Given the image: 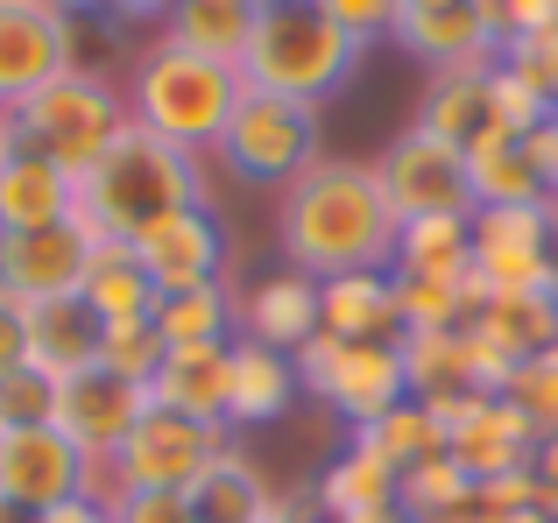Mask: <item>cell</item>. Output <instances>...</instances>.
I'll return each instance as SVG.
<instances>
[{
  "label": "cell",
  "mask_w": 558,
  "mask_h": 523,
  "mask_svg": "<svg viewBox=\"0 0 558 523\" xmlns=\"http://www.w3.org/2000/svg\"><path fill=\"white\" fill-rule=\"evenodd\" d=\"M551 227H558V192H551Z\"/></svg>",
  "instance_id": "obj_53"
},
{
  "label": "cell",
  "mask_w": 558,
  "mask_h": 523,
  "mask_svg": "<svg viewBox=\"0 0 558 523\" xmlns=\"http://www.w3.org/2000/svg\"><path fill=\"white\" fill-rule=\"evenodd\" d=\"M396 42H403V50L432 71V78H438V71H481V64H495V36L481 28L474 8L403 14V22H396Z\"/></svg>",
  "instance_id": "obj_23"
},
{
  "label": "cell",
  "mask_w": 558,
  "mask_h": 523,
  "mask_svg": "<svg viewBox=\"0 0 558 523\" xmlns=\"http://www.w3.org/2000/svg\"><path fill=\"white\" fill-rule=\"evenodd\" d=\"M318 516L332 523H361V516H396V474L381 467V460H368L361 446H347L340 460H332L326 474H318L312 488Z\"/></svg>",
  "instance_id": "obj_28"
},
{
  "label": "cell",
  "mask_w": 558,
  "mask_h": 523,
  "mask_svg": "<svg viewBox=\"0 0 558 523\" xmlns=\"http://www.w3.org/2000/svg\"><path fill=\"white\" fill-rule=\"evenodd\" d=\"M191 502V523H262V502H269V482H262V467L247 453H219L213 467L198 474V482L184 488Z\"/></svg>",
  "instance_id": "obj_29"
},
{
  "label": "cell",
  "mask_w": 558,
  "mask_h": 523,
  "mask_svg": "<svg viewBox=\"0 0 558 523\" xmlns=\"http://www.w3.org/2000/svg\"><path fill=\"white\" fill-rule=\"evenodd\" d=\"M312 523H332V516H312Z\"/></svg>",
  "instance_id": "obj_55"
},
{
  "label": "cell",
  "mask_w": 558,
  "mask_h": 523,
  "mask_svg": "<svg viewBox=\"0 0 558 523\" xmlns=\"http://www.w3.org/2000/svg\"><path fill=\"white\" fill-rule=\"evenodd\" d=\"M488 71L495 64H481V71H438L432 93H424L417 127H432L438 142H452V149H466L481 127H495V113H488Z\"/></svg>",
  "instance_id": "obj_30"
},
{
  "label": "cell",
  "mask_w": 558,
  "mask_h": 523,
  "mask_svg": "<svg viewBox=\"0 0 558 523\" xmlns=\"http://www.w3.org/2000/svg\"><path fill=\"white\" fill-rule=\"evenodd\" d=\"M466 178H474V212L481 206H551V184L537 178L523 135H509V127H481L466 142Z\"/></svg>",
  "instance_id": "obj_22"
},
{
  "label": "cell",
  "mask_w": 558,
  "mask_h": 523,
  "mask_svg": "<svg viewBox=\"0 0 558 523\" xmlns=\"http://www.w3.org/2000/svg\"><path fill=\"white\" fill-rule=\"evenodd\" d=\"M481 28L495 36V57L509 50V42L523 36H545V28H558V0H474Z\"/></svg>",
  "instance_id": "obj_39"
},
{
  "label": "cell",
  "mask_w": 558,
  "mask_h": 523,
  "mask_svg": "<svg viewBox=\"0 0 558 523\" xmlns=\"http://www.w3.org/2000/svg\"><path fill=\"white\" fill-rule=\"evenodd\" d=\"M227 368H233V340L163 346V361L149 375V403L178 411V417H198V425H227Z\"/></svg>",
  "instance_id": "obj_18"
},
{
  "label": "cell",
  "mask_w": 558,
  "mask_h": 523,
  "mask_svg": "<svg viewBox=\"0 0 558 523\" xmlns=\"http://www.w3.org/2000/svg\"><path fill=\"white\" fill-rule=\"evenodd\" d=\"M78 496H113V488H107V467H93L57 425L0 431V502H14L28 516H50Z\"/></svg>",
  "instance_id": "obj_8"
},
{
  "label": "cell",
  "mask_w": 558,
  "mask_h": 523,
  "mask_svg": "<svg viewBox=\"0 0 558 523\" xmlns=\"http://www.w3.org/2000/svg\"><path fill=\"white\" fill-rule=\"evenodd\" d=\"M78 71V22L57 0H0V113Z\"/></svg>",
  "instance_id": "obj_10"
},
{
  "label": "cell",
  "mask_w": 558,
  "mask_h": 523,
  "mask_svg": "<svg viewBox=\"0 0 558 523\" xmlns=\"http://www.w3.org/2000/svg\"><path fill=\"white\" fill-rule=\"evenodd\" d=\"M149 326H156L163 346H219V340H233V326H241V304L227 297V283H205V290L156 297Z\"/></svg>",
  "instance_id": "obj_32"
},
{
  "label": "cell",
  "mask_w": 558,
  "mask_h": 523,
  "mask_svg": "<svg viewBox=\"0 0 558 523\" xmlns=\"http://www.w3.org/2000/svg\"><path fill=\"white\" fill-rule=\"evenodd\" d=\"M466 496H474V474H466L452 453H432L410 474H396V516L403 523H446Z\"/></svg>",
  "instance_id": "obj_33"
},
{
  "label": "cell",
  "mask_w": 558,
  "mask_h": 523,
  "mask_svg": "<svg viewBox=\"0 0 558 523\" xmlns=\"http://www.w3.org/2000/svg\"><path fill=\"white\" fill-rule=\"evenodd\" d=\"M43 523H113V510H107V496H78V502H64V510H50Z\"/></svg>",
  "instance_id": "obj_47"
},
{
  "label": "cell",
  "mask_w": 558,
  "mask_h": 523,
  "mask_svg": "<svg viewBox=\"0 0 558 523\" xmlns=\"http://www.w3.org/2000/svg\"><path fill=\"white\" fill-rule=\"evenodd\" d=\"M474 496H481V510H488V516L531 510V502H537V474L531 467H523V474H495V482H474Z\"/></svg>",
  "instance_id": "obj_43"
},
{
  "label": "cell",
  "mask_w": 558,
  "mask_h": 523,
  "mask_svg": "<svg viewBox=\"0 0 558 523\" xmlns=\"http://www.w3.org/2000/svg\"><path fill=\"white\" fill-rule=\"evenodd\" d=\"M14 127H22V142L36 156H50L64 178H85V170L121 142L128 99L113 93L99 71H64L57 85H43L36 99L14 107Z\"/></svg>",
  "instance_id": "obj_5"
},
{
  "label": "cell",
  "mask_w": 558,
  "mask_h": 523,
  "mask_svg": "<svg viewBox=\"0 0 558 523\" xmlns=\"http://www.w3.org/2000/svg\"><path fill=\"white\" fill-rule=\"evenodd\" d=\"M113 523H191V502L170 488H113L107 496Z\"/></svg>",
  "instance_id": "obj_42"
},
{
  "label": "cell",
  "mask_w": 558,
  "mask_h": 523,
  "mask_svg": "<svg viewBox=\"0 0 558 523\" xmlns=\"http://www.w3.org/2000/svg\"><path fill=\"white\" fill-rule=\"evenodd\" d=\"M255 0H178L170 8V36L163 42H178V50L191 57H213V64H233L241 71V57H247V36H255Z\"/></svg>",
  "instance_id": "obj_25"
},
{
  "label": "cell",
  "mask_w": 558,
  "mask_h": 523,
  "mask_svg": "<svg viewBox=\"0 0 558 523\" xmlns=\"http://www.w3.org/2000/svg\"><path fill=\"white\" fill-rule=\"evenodd\" d=\"M502 397H509V403H517V411L537 425V439H558V340L545 346V354L517 361V375H509Z\"/></svg>",
  "instance_id": "obj_35"
},
{
  "label": "cell",
  "mask_w": 558,
  "mask_h": 523,
  "mask_svg": "<svg viewBox=\"0 0 558 523\" xmlns=\"http://www.w3.org/2000/svg\"><path fill=\"white\" fill-rule=\"evenodd\" d=\"M85 304H93L99 326H135V318H156V283L149 269L135 262L128 241H107V248H93V269H85Z\"/></svg>",
  "instance_id": "obj_27"
},
{
  "label": "cell",
  "mask_w": 558,
  "mask_h": 523,
  "mask_svg": "<svg viewBox=\"0 0 558 523\" xmlns=\"http://www.w3.org/2000/svg\"><path fill=\"white\" fill-rule=\"evenodd\" d=\"M71 212H78V178L36 156L14 113H0V234H50L71 227Z\"/></svg>",
  "instance_id": "obj_15"
},
{
  "label": "cell",
  "mask_w": 558,
  "mask_h": 523,
  "mask_svg": "<svg viewBox=\"0 0 558 523\" xmlns=\"http://www.w3.org/2000/svg\"><path fill=\"white\" fill-rule=\"evenodd\" d=\"M298 403V368L290 354L241 340L233 332V368H227V425H276V417Z\"/></svg>",
  "instance_id": "obj_24"
},
{
  "label": "cell",
  "mask_w": 558,
  "mask_h": 523,
  "mask_svg": "<svg viewBox=\"0 0 558 523\" xmlns=\"http://www.w3.org/2000/svg\"><path fill=\"white\" fill-rule=\"evenodd\" d=\"M85 269H93V241L78 227H50V234H0V297L28 304H57L78 297Z\"/></svg>",
  "instance_id": "obj_16"
},
{
  "label": "cell",
  "mask_w": 558,
  "mask_h": 523,
  "mask_svg": "<svg viewBox=\"0 0 558 523\" xmlns=\"http://www.w3.org/2000/svg\"><path fill=\"white\" fill-rule=\"evenodd\" d=\"M0 523H43V516H28V510H14V502H0Z\"/></svg>",
  "instance_id": "obj_52"
},
{
  "label": "cell",
  "mask_w": 558,
  "mask_h": 523,
  "mask_svg": "<svg viewBox=\"0 0 558 523\" xmlns=\"http://www.w3.org/2000/svg\"><path fill=\"white\" fill-rule=\"evenodd\" d=\"M495 64H509L517 78H531L537 93H545L551 107H558V28H545V36H523V42H509V50L495 57Z\"/></svg>",
  "instance_id": "obj_41"
},
{
  "label": "cell",
  "mask_w": 558,
  "mask_h": 523,
  "mask_svg": "<svg viewBox=\"0 0 558 523\" xmlns=\"http://www.w3.org/2000/svg\"><path fill=\"white\" fill-rule=\"evenodd\" d=\"M523 149H531L537 178H545L551 192H558V107H551V121H545V127H531V135H523Z\"/></svg>",
  "instance_id": "obj_44"
},
{
  "label": "cell",
  "mask_w": 558,
  "mask_h": 523,
  "mask_svg": "<svg viewBox=\"0 0 558 523\" xmlns=\"http://www.w3.org/2000/svg\"><path fill=\"white\" fill-rule=\"evenodd\" d=\"M184 206H213V198H205V163L191 149H178V142H163V135L128 121L121 142L78 178V212H71V227H78L93 248H107V241H135L142 227H156L163 212H184Z\"/></svg>",
  "instance_id": "obj_2"
},
{
  "label": "cell",
  "mask_w": 558,
  "mask_h": 523,
  "mask_svg": "<svg viewBox=\"0 0 558 523\" xmlns=\"http://www.w3.org/2000/svg\"><path fill=\"white\" fill-rule=\"evenodd\" d=\"M22 361H28V346H22V304L0 297V375L22 368Z\"/></svg>",
  "instance_id": "obj_45"
},
{
  "label": "cell",
  "mask_w": 558,
  "mask_h": 523,
  "mask_svg": "<svg viewBox=\"0 0 558 523\" xmlns=\"http://www.w3.org/2000/svg\"><path fill=\"white\" fill-rule=\"evenodd\" d=\"M318 332H332V340H347V346L403 340V318H396V276L389 269L326 276V283H318Z\"/></svg>",
  "instance_id": "obj_19"
},
{
  "label": "cell",
  "mask_w": 558,
  "mask_h": 523,
  "mask_svg": "<svg viewBox=\"0 0 558 523\" xmlns=\"http://www.w3.org/2000/svg\"><path fill=\"white\" fill-rule=\"evenodd\" d=\"M128 248L149 269L156 297H178V290L219 283V269H227V227H219L213 206H184V212H163L156 227H142Z\"/></svg>",
  "instance_id": "obj_14"
},
{
  "label": "cell",
  "mask_w": 558,
  "mask_h": 523,
  "mask_svg": "<svg viewBox=\"0 0 558 523\" xmlns=\"http://www.w3.org/2000/svg\"><path fill=\"white\" fill-rule=\"evenodd\" d=\"M466 332L517 368V361L545 354L558 340V297H481L474 318H466Z\"/></svg>",
  "instance_id": "obj_26"
},
{
  "label": "cell",
  "mask_w": 558,
  "mask_h": 523,
  "mask_svg": "<svg viewBox=\"0 0 558 523\" xmlns=\"http://www.w3.org/2000/svg\"><path fill=\"white\" fill-rule=\"evenodd\" d=\"M389 276H403V283H452V290H466V276H474V212L396 220Z\"/></svg>",
  "instance_id": "obj_17"
},
{
  "label": "cell",
  "mask_w": 558,
  "mask_h": 523,
  "mask_svg": "<svg viewBox=\"0 0 558 523\" xmlns=\"http://www.w3.org/2000/svg\"><path fill=\"white\" fill-rule=\"evenodd\" d=\"M495 523H558V516H545V510L531 502V510H509V516H495Z\"/></svg>",
  "instance_id": "obj_50"
},
{
  "label": "cell",
  "mask_w": 558,
  "mask_h": 523,
  "mask_svg": "<svg viewBox=\"0 0 558 523\" xmlns=\"http://www.w3.org/2000/svg\"><path fill=\"white\" fill-rule=\"evenodd\" d=\"M531 474H537V510H545V516H558V439H545V446H537Z\"/></svg>",
  "instance_id": "obj_46"
},
{
  "label": "cell",
  "mask_w": 558,
  "mask_h": 523,
  "mask_svg": "<svg viewBox=\"0 0 558 523\" xmlns=\"http://www.w3.org/2000/svg\"><path fill=\"white\" fill-rule=\"evenodd\" d=\"M142 417H149V389L128 382V375H113V368H99V361L57 382L50 425L64 431V439L93 460V467H113V453L128 446V431H135Z\"/></svg>",
  "instance_id": "obj_12"
},
{
  "label": "cell",
  "mask_w": 558,
  "mask_h": 523,
  "mask_svg": "<svg viewBox=\"0 0 558 523\" xmlns=\"http://www.w3.org/2000/svg\"><path fill=\"white\" fill-rule=\"evenodd\" d=\"M156 361H163V340H156L149 318H135V326H107V332H99V368H113V375H128V382L149 389Z\"/></svg>",
  "instance_id": "obj_37"
},
{
  "label": "cell",
  "mask_w": 558,
  "mask_h": 523,
  "mask_svg": "<svg viewBox=\"0 0 558 523\" xmlns=\"http://www.w3.org/2000/svg\"><path fill=\"white\" fill-rule=\"evenodd\" d=\"M219 453H227V425H198V417H178V411L149 403V417L113 453L107 488H170V496H184Z\"/></svg>",
  "instance_id": "obj_9"
},
{
  "label": "cell",
  "mask_w": 558,
  "mask_h": 523,
  "mask_svg": "<svg viewBox=\"0 0 558 523\" xmlns=\"http://www.w3.org/2000/svg\"><path fill=\"white\" fill-rule=\"evenodd\" d=\"M99 318L85 297H57V304H28L22 312V346H28V368H43L50 382H64V375L93 368L99 361Z\"/></svg>",
  "instance_id": "obj_20"
},
{
  "label": "cell",
  "mask_w": 558,
  "mask_h": 523,
  "mask_svg": "<svg viewBox=\"0 0 558 523\" xmlns=\"http://www.w3.org/2000/svg\"><path fill=\"white\" fill-rule=\"evenodd\" d=\"M424 411L446 425V453L460 460L474 482H495V474H523L537 460V425L517 411L509 397H460V403H424Z\"/></svg>",
  "instance_id": "obj_13"
},
{
  "label": "cell",
  "mask_w": 558,
  "mask_h": 523,
  "mask_svg": "<svg viewBox=\"0 0 558 523\" xmlns=\"http://www.w3.org/2000/svg\"><path fill=\"white\" fill-rule=\"evenodd\" d=\"M219 163L241 184H290L318 163V107L304 99H276V93H241L227 135H219Z\"/></svg>",
  "instance_id": "obj_7"
},
{
  "label": "cell",
  "mask_w": 558,
  "mask_h": 523,
  "mask_svg": "<svg viewBox=\"0 0 558 523\" xmlns=\"http://www.w3.org/2000/svg\"><path fill=\"white\" fill-rule=\"evenodd\" d=\"M347 446H361L368 460H381L389 474H410L417 460H432V453H446V425H438L432 411H424L417 397L410 403H396L389 417H375V425H361Z\"/></svg>",
  "instance_id": "obj_31"
},
{
  "label": "cell",
  "mask_w": 558,
  "mask_h": 523,
  "mask_svg": "<svg viewBox=\"0 0 558 523\" xmlns=\"http://www.w3.org/2000/svg\"><path fill=\"white\" fill-rule=\"evenodd\" d=\"M255 8H283V0H255Z\"/></svg>",
  "instance_id": "obj_54"
},
{
  "label": "cell",
  "mask_w": 558,
  "mask_h": 523,
  "mask_svg": "<svg viewBox=\"0 0 558 523\" xmlns=\"http://www.w3.org/2000/svg\"><path fill=\"white\" fill-rule=\"evenodd\" d=\"M312 332H318V283L312 276H298V269L262 276L241 297V340L269 346V354H298Z\"/></svg>",
  "instance_id": "obj_21"
},
{
  "label": "cell",
  "mask_w": 558,
  "mask_h": 523,
  "mask_svg": "<svg viewBox=\"0 0 558 523\" xmlns=\"http://www.w3.org/2000/svg\"><path fill=\"white\" fill-rule=\"evenodd\" d=\"M113 8H121V14H170L178 0H113Z\"/></svg>",
  "instance_id": "obj_48"
},
{
  "label": "cell",
  "mask_w": 558,
  "mask_h": 523,
  "mask_svg": "<svg viewBox=\"0 0 558 523\" xmlns=\"http://www.w3.org/2000/svg\"><path fill=\"white\" fill-rule=\"evenodd\" d=\"M64 14H93V8H113V0H57Z\"/></svg>",
  "instance_id": "obj_51"
},
{
  "label": "cell",
  "mask_w": 558,
  "mask_h": 523,
  "mask_svg": "<svg viewBox=\"0 0 558 523\" xmlns=\"http://www.w3.org/2000/svg\"><path fill=\"white\" fill-rule=\"evenodd\" d=\"M241 93H247V78L233 64L191 57L178 42H156V50L135 64V78H128V121L198 156V149H219Z\"/></svg>",
  "instance_id": "obj_4"
},
{
  "label": "cell",
  "mask_w": 558,
  "mask_h": 523,
  "mask_svg": "<svg viewBox=\"0 0 558 523\" xmlns=\"http://www.w3.org/2000/svg\"><path fill=\"white\" fill-rule=\"evenodd\" d=\"M276 248L298 276L326 283V276L354 269H389L396 248V212L381 198L375 163H347V156H318L276 206Z\"/></svg>",
  "instance_id": "obj_1"
},
{
  "label": "cell",
  "mask_w": 558,
  "mask_h": 523,
  "mask_svg": "<svg viewBox=\"0 0 558 523\" xmlns=\"http://www.w3.org/2000/svg\"><path fill=\"white\" fill-rule=\"evenodd\" d=\"M298 368V389L318 397L326 411H340L347 425H375L389 417L396 403H410V368H403V340H368V346H347L332 332H312V340L290 354Z\"/></svg>",
  "instance_id": "obj_6"
},
{
  "label": "cell",
  "mask_w": 558,
  "mask_h": 523,
  "mask_svg": "<svg viewBox=\"0 0 558 523\" xmlns=\"http://www.w3.org/2000/svg\"><path fill=\"white\" fill-rule=\"evenodd\" d=\"M396 318H403V332H452L474 318V297L452 283H403L396 276Z\"/></svg>",
  "instance_id": "obj_34"
},
{
  "label": "cell",
  "mask_w": 558,
  "mask_h": 523,
  "mask_svg": "<svg viewBox=\"0 0 558 523\" xmlns=\"http://www.w3.org/2000/svg\"><path fill=\"white\" fill-rule=\"evenodd\" d=\"M432 8H474V0H403V14H432Z\"/></svg>",
  "instance_id": "obj_49"
},
{
  "label": "cell",
  "mask_w": 558,
  "mask_h": 523,
  "mask_svg": "<svg viewBox=\"0 0 558 523\" xmlns=\"http://www.w3.org/2000/svg\"><path fill=\"white\" fill-rule=\"evenodd\" d=\"M361 57H368V42L347 36L340 22H326L312 0H283V8L255 14L241 78H247V93H276V99L318 107V99H332L361 71Z\"/></svg>",
  "instance_id": "obj_3"
},
{
  "label": "cell",
  "mask_w": 558,
  "mask_h": 523,
  "mask_svg": "<svg viewBox=\"0 0 558 523\" xmlns=\"http://www.w3.org/2000/svg\"><path fill=\"white\" fill-rule=\"evenodd\" d=\"M488 113H495V127H509V135H531V127L551 121V99L537 93L531 78H517L509 64H495L488 71Z\"/></svg>",
  "instance_id": "obj_36"
},
{
  "label": "cell",
  "mask_w": 558,
  "mask_h": 523,
  "mask_svg": "<svg viewBox=\"0 0 558 523\" xmlns=\"http://www.w3.org/2000/svg\"><path fill=\"white\" fill-rule=\"evenodd\" d=\"M326 22H340L347 36L375 42V36H396V22H403V0H312Z\"/></svg>",
  "instance_id": "obj_40"
},
{
  "label": "cell",
  "mask_w": 558,
  "mask_h": 523,
  "mask_svg": "<svg viewBox=\"0 0 558 523\" xmlns=\"http://www.w3.org/2000/svg\"><path fill=\"white\" fill-rule=\"evenodd\" d=\"M381 198L396 220H432V212H474V178H466V149L438 142L432 127H410L381 149L375 163Z\"/></svg>",
  "instance_id": "obj_11"
},
{
  "label": "cell",
  "mask_w": 558,
  "mask_h": 523,
  "mask_svg": "<svg viewBox=\"0 0 558 523\" xmlns=\"http://www.w3.org/2000/svg\"><path fill=\"white\" fill-rule=\"evenodd\" d=\"M57 411V382L43 368H8L0 375V431H22V425H50Z\"/></svg>",
  "instance_id": "obj_38"
}]
</instances>
